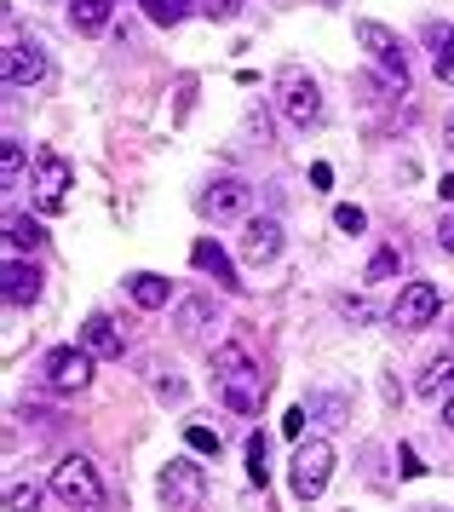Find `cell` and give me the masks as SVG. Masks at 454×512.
I'll return each instance as SVG.
<instances>
[{
  "mask_svg": "<svg viewBox=\"0 0 454 512\" xmlns=\"http://www.w3.org/2000/svg\"><path fill=\"white\" fill-rule=\"evenodd\" d=\"M437 196H443V202H454V179H443V185H437Z\"/></svg>",
  "mask_w": 454,
  "mask_h": 512,
  "instance_id": "cell-34",
  "label": "cell"
},
{
  "mask_svg": "<svg viewBox=\"0 0 454 512\" xmlns=\"http://www.w3.org/2000/svg\"><path fill=\"white\" fill-rule=\"evenodd\" d=\"M242 259H248V265H276V259H282V225H276V219H248V231H242Z\"/></svg>",
  "mask_w": 454,
  "mask_h": 512,
  "instance_id": "cell-12",
  "label": "cell"
},
{
  "mask_svg": "<svg viewBox=\"0 0 454 512\" xmlns=\"http://www.w3.org/2000/svg\"><path fill=\"white\" fill-rule=\"evenodd\" d=\"M443 139H449V156H454V116L443 121Z\"/></svg>",
  "mask_w": 454,
  "mask_h": 512,
  "instance_id": "cell-35",
  "label": "cell"
},
{
  "mask_svg": "<svg viewBox=\"0 0 454 512\" xmlns=\"http://www.w3.org/2000/svg\"><path fill=\"white\" fill-rule=\"evenodd\" d=\"M426 47H432L437 81H449V87H454V24H432V29H426Z\"/></svg>",
  "mask_w": 454,
  "mask_h": 512,
  "instance_id": "cell-18",
  "label": "cell"
},
{
  "mask_svg": "<svg viewBox=\"0 0 454 512\" xmlns=\"http://www.w3.org/2000/svg\"><path fill=\"white\" fill-rule=\"evenodd\" d=\"M311 185H317V190H328V185H334V167H328V162H317V167H311Z\"/></svg>",
  "mask_w": 454,
  "mask_h": 512,
  "instance_id": "cell-32",
  "label": "cell"
},
{
  "mask_svg": "<svg viewBox=\"0 0 454 512\" xmlns=\"http://www.w3.org/2000/svg\"><path fill=\"white\" fill-rule=\"evenodd\" d=\"M0 75H6V87H41L46 81V52L35 47V41H6Z\"/></svg>",
  "mask_w": 454,
  "mask_h": 512,
  "instance_id": "cell-10",
  "label": "cell"
},
{
  "mask_svg": "<svg viewBox=\"0 0 454 512\" xmlns=\"http://www.w3.org/2000/svg\"><path fill=\"white\" fill-rule=\"evenodd\" d=\"M202 12H207V18H219V24H225V18H236V0H202Z\"/></svg>",
  "mask_w": 454,
  "mask_h": 512,
  "instance_id": "cell-31",
  "label": "cell"
},
{
  "mask_svg": "<svg viewBox=\"0 0 454 512\" xmlns=\"http://www.w3.org/2000/svg\"><path fill=\"white\" fill-rule=\"evenodd\" d=\"M184 443L196 455H219V432H207V426H184Z\"/></svg>",
  "mask_w": 454,
  "mask_h": 512,
  "instance_id": "cell-25",
  "label": "cell"
},
{
  "mask_svg": "<svg viewBox=\"0 0 454 512\" xmlns=\"http://www.w3.org/2000/svg\"><path fill=\"white\" fill-rule=\"evenodd\" d=\"M397 265H403V259H397V248H380V254L368 259V282H386Z\"/></svg>",
  "mask_w": 454,
  "mask_h": 512,
  "instance_id": "cell-26",
  "label": "cell"
},
{
  "mask_svg": "<svg viewBox=\"0 0 454 512\" xmlns=\"http://www.w3.org/2000/svg\"><path fill=\"white\" fill-rule=\"evenodd\" d=\"M6 512H41V484H12L6 489Z\"/></svg>",
  "mask_w": 454,
  "mask_h": 512,
  "instance_id": "cell-24",
  "label": "cell"
},
{
  "mask_svg": "<svg viewBox=\"0 0 454 512\" xmlns=\"http://www.w3.org/2000/svg\"><path fill=\"white\" fill-rule=\"evenodd\" d=\"M69 185H75L69 162L58 156V150H41V156H35V208L41 213H64Z\"/></svg>",
  "mask_w": 454,
  "mask_h": 512,
  "instance_id": "cell-6",
  "label": "cell"
},
{
  "mask_svg": "<svg viewBox=\"0 0 454 512\" xmlns=\"http://www.w3.org/2000/svg\"><path fill=\"white\" fill-rule=\"evenodd\" d=\"M357 41H363V47L374 52V64H380V70H386L391 81H397V93H403V87H409V64H403V47H397V35H391L386 24L363 18V24H357Z\"/></svg>",
  "mask_w": 454,
  "mask_h": 512,
  "instance_id": "cell-8",
  "label": "cell"
},
{
  "mask_svg": "<svg viewBox=\"0 0 454 512\" xmlns=\"http://www.w3.org/2000/svg\"><path fill=\"white\" fill-rule=\"evenodd\" d=\"M207 495V472L196 461H167L161 466V501L167 512H196Z\"/></svg>",
  "mask_w": 454,
  "mask_h": 512,
  "instance_id": "cell-5",
  "label": "cell"
},
{
  "mask_svg": "<svg viewBox=\"0 0 454 512\" xmlns=\"http://www.w3.org/2000/svg\"><path fill=\"white\" fill-rule=\"evenodd\" d=\"M213 386H219V397H225L236 415H259V403H265L259 363H253L248 346H236V340H225V346L213 351Z\"/></svg>",
  "mask_w": 454,
  "mask_h": 512,
  "instance_id": "cell-1",
  "label": "cell"
},
{
  "mask_svg": "<svg viewBox=\"0 0 454 512\" xmlns=\"http://www.w3.org/2000/svg\"><path fill=\"white\" fill-rule=\"evenodd\" d=\"M207 328H219V311H213V300H184L179 305V334H207Z\"/></svg>",
  "mask_w": 454,
  "mask_h": 512,
  "instance_id": "cell-20",
  "label": "cell"
},
{
  "mask_svg": "<svg viewBox=\"0 0 454 512\" xmlns=\"http://www.w3.org/2000/svg\"><path fill=\"white\" fill-rule=\"evenodd\" d=\"M46 386H52V392H87L92 386V351L87 346L46 351Z\"/></svg>",
  "mask_w": 454,
  "mask_h": 512,
  "instance_id": "cell-7",
  "label": "cell"
},
{
  "mask_svg": "<svg viewBox=\"0 0 454 512\" xmlns=\"http://www.w3.org/2000/svg\"><path fill=\"white\" fill-rule=\"evenodd\" d=\"M437 242H443V254H454V219H443V225H437Z\"/></svg>",
  "mask_w": 454,
  "mask_h": 512,
  "instance_id": "cell-33",
  "label": "cell"
},
{
  "mask_svg": "<svg viewBox=\"0 0 454 512\" xmlns=\"http://www.w3.org/2000/svg\"><path fill=\"white\" fill-rule=\"evenodd\" d=\"M69 29L75 35H104L110 29V0H69Z\"/></svg>",
  "mask_w": 454,
  "mask_h": 512,
  "instance_id": "cell-17",
  "label": "cell"
},
{
  "mask_svg": "<svg viewBox=\"0 0 454 512\" xmlns=\"http://www.w3.org/2000/svg\"><path fill=\"white\" fill-rule=\"evenodd\" d=\"M52 495H58L69 512L104 507V484H98V472H92L87 455H64V461L52 466Z\"/></svg>",
  "mask_w": 454,
  "mask_h": 512,
  "instance_id": "cell-2",
  "label": "cell"
},
{
  "mask_svg": "<svg viewBox=\"0 0 454 512\" xmlns=\"http://www.w3.org/2000/svg\"><path fill=\"white\" fill-rule=\"evenodd\" d=\"M414 392H420V397L454 392V351H437V357H426V369H420V380H414Z\"/></svg>",
  "mask_w": 454,
  "mask_h": 512,
  "instance_id": "cell-14",
  "label": "cell"
},
{
  "mask_svg": "<svg viewBox=\"0 0 454 512\" xmlns=\"http://www.w3.org/2000/svg\"><path fill=\"white\" fill-rule=\"evenodd\" d=\"M305 420H311V409L299 403V409H288V420H282V432H288V438H299V432H305Z\"/></svg>",
  "mask_w": 454,
  "mask_h": 512,
  "instance_id": "cell-30",
  "label": "cell"
},
{
  "mask_svg": "<svg viewBox=\"0 0 454 512\" xmlns=\"http://www.w3.org/2000/svg\"><path fill=\"white\" fill-rule=\"evenodd\" d=\"M190 265H196V271H207V277H213V282H225V288H236V271H230L225 248H219L213 236H202V242L190 248Z\"/></svg>",
  "mask_w": 454,
  "mask_h": 512,
  "instance_id": "cell-15",
  "label": "cell"
},
{
  "mask_svg": "<svg viewBox=\"0 0 454 512\" xmlns=\"http://www.w3.org/2000/svg\"><path fill=\"white\" fill-rule=\"evenodd\" d=\"M23 162H29V150H23L18 139H6V144H0V185H6V190H12V185L23 179Z\"/></svg>",
  "mask_w": 454,
  "mask_h": 512,
  "instance_id": "cell-23",
  "label": "cell"
},
{
  "mask_svg": "<svg viewBox=\"0 0 454 512\" xmlns=\"http://www.w3.org/2000/svg\"><path fill=\"white\" fill-rule=\"evenodd\" d=\"M81 346H87L92 357H121V351H127V340H121V328H115L104 311H92L87 328H81Z\"/></svg>",
  "mask_w": 454,
  "mask_h": 512,
  "instance_id": "cell-13",
  "label": "cell"
},
{
  "mask_svg": "<svg viewBox=\"0 0 454 512\" xmlns=\"http://www.w3.org/2000/svg\"><path fill=\"white\" fill-rule=\"evenodd\" d=\"M127 294H133V305H144V311H161L167 305V277H156V271H138V277H127Z\"/></svg>",
  "mask_w": 454,
  "mask_h": 512,
  "instance_id": "cell-19",
  "label": "cell"
},
{
  "mask_svg": "<svg viewBox=\"0 0 454 512\" xmlns=\"http://www.w3.org/2000/svg\"><path fill=\"white\" fill-rule=\"evenodd\" d=\"M443 420H449V426H454V397H449V403H443Z\"/></svg>",
  "mask_w": 454,
  "mask_h": 512,
  "instance_id": "cell-36",
  "label": "cell"
},
{
  "mask_svg": "<svg viewBox=\"0 0 454 512\" xmlns=\"http://www.w3.org/2000/svg\"><path fill=\"white\" fill-rule=\"evenodd\" d=\"M6 300L12 305H35L41 300V271L23 265V259H12V265H6Z\"/></svg>",
  "mask_w": 454,
  "mask_h": 512,
  "instance_id": "cell-16",
  "label": "cell"
},
{
  "mask_svg": "<svg viewBox=\"0 0 454 512\" xmlns=\"http://www.w3.org/2000/svg\"><path fill=\"white\" fill-rule=\"evenodd\" d=\"M437 311H443L437 282H409V288L397 294V305H391V323H397V328H426Z\"/></svg>",
  "mask_w": 454,
  "mask_h": 512,
  "instance_id": "cell-9",
  "label": "cell"
},
{
  "mask_svg": "<svg viewBox=\"0 0 454 512\" xmlns=\"http://www.w3.org/2000/svg\"><path fill=\"white\" fill-rule=\"evenodd\" d=\"M340 311H345V317H351V323H368V317H374V305H368L363 294H357V300L345 294V300H340Z\"/></svg>",
  "mask_w": 454,
  "mask_h": 512,
  "instance_id": "cell-29",
  "label": "cell"
},
{
  "mask_svg": "<svg viewBox=\"0 0 454 512\" xmlns=\"http://www.w3.org/2000/svg\"><path fill=\"white\" fill-rule=\"evenodd\" d=\"M6 242H12L18 254H23V248L35 254V248H41V242H46V231H41V225H35V219H29V213H12V219H6Z\"/></svg>",
  "mask_w": 454,
  "mask_h": 512,
  "instance_id": "cell-21",
  "label": "cell"
},
{
  "mask_svg": "<svg viewBox=\"0 0 454 512\" xmlns=\"http://www.w3.org/2000/svg\"><path fill=\"white\" fill-rule=\"evenodd\" d=\"M138 6H144V18H150V24H161V29L184 24V12H190V0H138Z\"/></svg>",
  "mask_w": 454,
  "mask_h": 512,
  "instance_id": "cell-22",
  "label": "cell"
},
{
  "mask_svg": "<svg viewBox=\"0 0 454 512\" xmlns=\"http://www.w3.org/2000/svg\"><path fill=\"white\" fill-rule=\"evenodd\" d=\"M248 202H253V190L242 185V179H213V185L202 190V202H196V208H202L207 219H242Z\"/></svg>",
  "mask_w": 454,
  "mask_h": 512,
  "instance_id": "cell-11",
  "label": "cell"
},
{
  "mask_svg": "<svg viewBox=\"0 0 454 512\" xmlns=\"http://www.w3.org/2000/svg\"><path fill=\"white\" fill-rule=\"evenodd\" d=\"M248 478L265 489V438H259V432L248 438Z\"/></svg>",
  "mask_w": 454,
  "mask_h": 512,
  "instance_id": "cell-27",
  "label": "cell"
},
{
  "mask_svg": "<svg viewBox=\"0 0 454 512\" xmlns=\"http://www.w3.org/2000/svg\"><path fill=\"white\" fill-rule=\"evenodd\" d=\"M328 478H334V443L305 438V443L294 449V472H288L294 495H299V501H317L322 489H328Z\"/></svg>",
  "mask_w": 454,
  "mask_h": 512,
  "instance_id": "cell-3",
  "label": "cell"
},
{
  "mask_svg": "<svg viewBox=\"0 0 454 512\" xmlns=\"http://www.w3.org/2000/svg\"><path fill=\"white\" fill-rule=\"evenodd\" d=\"M334 225H340L345 236H357V231L368 225V213H363V208H334Z\"/></svg>",
  "mask_w": 454,
  "mask_h": 512,
  "instance_id": "cell-28",
  "label": "cell"
},
{
  "mask_svg": "<svg viewBox=\"0 0 454 512\" xmlns=\"http://www.w3.org/2000/svg\"><path fill=\"white\" fill-rule=\"evenodd\" d=\"M276 93H282V116L294 121L299 133L322 121V93H317V81L299 70V64H288V70L276 75Z\"/></svg>",
  "mask_w": 454,
  "mask_h": 512,
  "instance_id": "cell-4",
  "label": "cell"
}]
</instances>
